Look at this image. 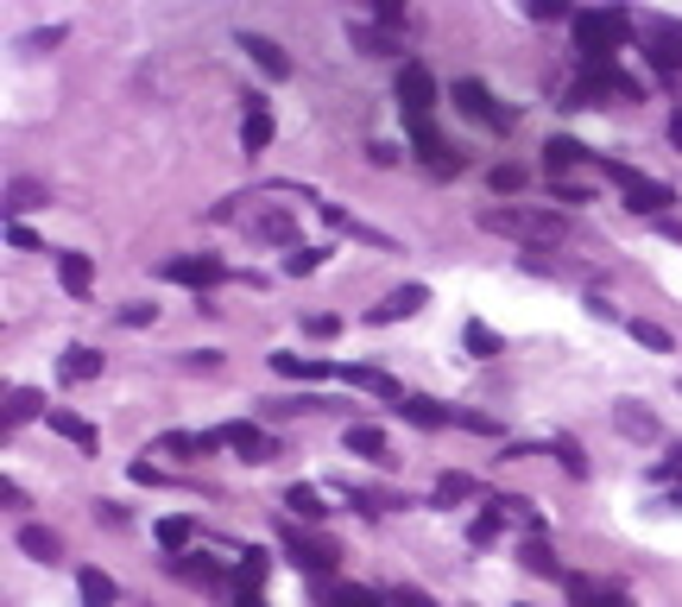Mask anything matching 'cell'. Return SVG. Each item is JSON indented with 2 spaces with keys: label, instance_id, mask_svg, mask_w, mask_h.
I'll list each match as a JSON object with an SVG mask.
<instances>
[{
  "label": "cell",
  "instance_id": "cell-38",
  "mask_svg": "<svg viewBox=\"0 0 682 607\" xmlns=\"http://www.w3.org/2000/svg\"><path fill=\"white\" fill-rule=\"evenodd\" d=\"M525 569H537V576H563V564L550 557V545H544V538H531V545H525Z\"/></svg>",
  "mask_w": 682,
  "mask_h": 607
},
{
  "label": "cell",
  "instance_id": "cell-31",
  "mask_svg": "<svg viewBox=\"0 0 682 607\" xmlns=\"http://www.w3.org/2000/svg\"><path fill=\"white\" fill-rule=\"evenodd\" d=\"M190 538H196L190 519H177V512H171V519H158V545L171 550V557H184V550H190Z\"/></svg>",
  "mask_w": 682,
  "mask_h": 607
},
{
  "label": "cell",
  "instance_id": "cell-26",
  "mask_svg": "<svg viewBox=\"0 0 682 607\" xmlns=\"http://www.w3.org/2000/svg\"><path fill=\"white\" fill-rule=\"evenodd\" d=\"M323 216H329V228H342V235H354V241H373V247H392V241L379 235V228H367V222H354L348 209H342V203H323Z\"/></svg>",
  "mask_w": 682,
  "mask_h": 607
},
{
  "label": "cell",
  "instance_id": "cell-27",
  "mask_svg": "<svg viewBox=\"0 0 682 607\" xmlns=\"http://www.w3.org/2000/svg\"><path fill=\"white\" fill-rule=\"evenodd\" d=\"M323 607H379V595L360 582H323Z\"/></svg>",
  "mask_w": 682,
  "mask_h": 607
},
{
  "label": "cell",
  "instance_id": "cell-29",
  "mask_svg": "<svg viewBox=\"0 0 682 607\" xmlns=\"http://www.w3.org/2000/svg\"><path fill=\"white\" fill-rule=\"evenodd\" d=\"M462 500H474V474L448 469L443 481H436V507H462Z\"/></svg>",
  "mask_w": 682,
  "mask_h": 607
},
{
  "label": "cell",
  "instance_id": "cell-12",
  "mask_svg": "<svg viewBox=\"0 0 682 607\" xmlns=\"http://www.w3.org/2000/svg\"><path fill=\"white\" fill-rule=\"evenodd\" d=\"M247 235H254V241H273V247H291V241H297V222L285 216V209H259V203H254Z\"/></svg>",
  "mask_w": 682,
  "mask_h": 607
},
{
  "label": "cell",
  "instance_id": "cell-25",
  "mask_svg": "<svg viewBox=\"0 0 682 607\" xmlns=\"http://www.w3.org/2000/svg\"><path fill=\"white\" fill-rule=\"evenodd\" d=\"M398 412H405L411 424H424V431H443V424H455V412H443L436 399H417V392H411V399L398 405Z\"/></svg>",
  "mask_w": 682,
  "mask_h": 607
},
{
  "label": "cell",
  "instance_id": "cell-10",
  "mask_svg": "<svg viewBox=\"0 0 682 607\" xmlns=\"http://www.w3.org/2000/svg\"><path fill=\"white\" fill-rule=\"evenodd\" d=\"M240 51H247V58H254V63H259V70H266L273 82H285V77H291V58H285V45H273L266 32H240Z\"/></svg>",
  "mask_w": 682,
  "mask_h": 607
},
{
  "label": "cell",
  "instance_id": "cell-50",
  "mask_svg": "<svg viewBox=\"0 0 682 607\" xmlns=\"http://www.w3.org/2000/svg\"><path fill=\"white\" fill-rule=\"evenodd\" d=\"M670 146H676V153H682V108H676V115H670Z\"/></svg>",
  "mask_w": 682,
  "mask_h": 607
},
{
  "label": "cell",
  "instance_id": "cell-48",
  "mask_svg": "<svg viewBox=\"0 0 682 607\" xmlns=\"http://www.w3.org/2000/svg\"><path fill=\"white\" fill-rule=\"evenodd\" d=\"M392 607H436V601H429L424 588H405V582H398V588H392Z\"/></svg>",
  "mask_w": 682,
  "mask_h": 607
},
{
  "label": "cell",
  "instance_id": "cell-47",
  "mask_svg": "<svg viewBox=\"0 0 682 607\" xmlns=\"http://www.w3.org/2000/svg\"><path fill=\"white\" fill-rule=\"evenodd\" d=\"M177 569H184L190 582H221V564H209V557H202V564H177Z\"/></svg>",
  "mask_w": 682,
  "mask_h": 607
},
{
  "label": "cell",
  "instance_id": "cell-22",
  "mask_svg": "<svg viewBox=\"0 0 682 607\" xmlns=\"http://www.w3.org/2000/svg\"><path fill=\"white\" fill-rule=\"evenodd\" d=\"M240 146H247V153H266V146H273V115H266V101L247 108V120H240Z\"/></svg>",
  "mask_w": 682,
  "mask_h": 607
},
{
  "label": "cell",
  "instance_id": "cell-52",
  "mask_svg": "<svg viewBox=\"0 0 682 607\" xmlns=\"http://www.w3.org/2000/svg\"><path fill=\"white\" fill-rule=\"evenodd\" d=\"M240 607H266V601H259V595H247V601H240Z\"/></svg>",
  "mask_w": 682,
  "mask_h": 607
},
{
  "label": "cell",
  "instance_id": "cell-36",
  "mask_svg": "<svg viewBox=\"0 0 682 607\" xmlns=\"http://www.w3.org/2000/svg\"><path fill=\"white\" fill-rule=\"evenodd\" d=\"M285 507H291V512H304V519H323V512H329V507H323V493H316V488H304V481H297V488L285 493Z\"/></svg>",
  "mask_w": 682,
  "mask_h": 607
},
{
  "label": "cell",
  "instance_id": "cell-32",
  "mask_svg": "<svg viewBox=\"0 0 682 607\" xmlns=\"http://www.w3.org/2000/svg\"><path fill=\"white\" fill-rule=\"evenodd\" d=\"M462 342H468L474 361H493V354H506V342H500V335H493L487 323H468V330H462Z\"/></svg>",
  "mask_w": 682,
  "mask_h": 607
},
{
  "label": "cell",
  "instance_id": "cell-39",
  "mask_svg": "<svg viewBox=\"0 0 682 607\" xmlns=\"http://www.w3.org/2000/svg\"><path fill=\"white\" fill-rule=\"evenodd\" d=\"M500 196H512V190H525V165H493V177H487Z\"/></svg>",
  "mask_w": 682,
  "mask_h": 607
},
{
  "label": "cell",
  "instance_id": "cell-6",
  "mask_svg": "<svg viewBox=\"0 0 682 607\" xmlns=\"http://www.w3.org/2000/svg\"><path fill=\"white\" fill-rule=\"evenodd\" d=\"M644 58L658 63L663 77H682V20H651L644 26Z\"/></svg>",
  "mask_w": 682,
  "mask_h": 607
},
{
  "label": "cell",
  "instance_id": "cell-23",
  "mask_svg": "<svg viewBox=\"0 0 682 607\" xmlns=\"http://www.w3.org/2000/svg\"><path fill=\"white\" fill-rule=\"evenodd\" d=\"M77 595H82V607H108L120 588H115V576H108V569H82V576H77Z\"/></svg>",
  "mask_w": 682,
  "mask_h": 607
},
{
  "label": "cell",
  "instance_id": "cell-7",
  "mask_svg": "<svg viewBox=\"0 0 682 607\" xmlns=\"http://www.w3.org/2000/svg\"><path fill=\"white\" fill-rule=\"evenodd\" d=\"M215 443H221V450H235L240 462H273V456H278L273 431H259V424H221Z\"/></svg>",
  "mask_w": 682,
  "mask_h": 607
},
{
  "label": "cell",
  "instance_id": "cell-43",
  "mask_svg": "<svg viewBox=\"0 0 682 607\" xmlns=\"http://www.w3.org/2000/svg\"><path fill=\"white\" fill-rule=\"evenodd\" d=\"M240 582H247V588L266 582V557H259V550H247V557H240Z\"/></svg>",
  "mask_w": 682,
  "mask_h": 607
},
{
  "label": "cell",
  "instance_id": "cell-35",
  "mask_svg": "<svg viewBox=\"0 0 682 607\" xmlns=\"http://www.w3.org/2000/svg\"><path fill=\"white\" fill-rule=\"evenodd\" d=\"M606 588L594 582V576H569V607H601Z\"/></svg>",
  "mask_w": 682,
  "mask_h": 607
},
{
  "label": "cell",
  "instance_id": "cell-46",
  "mask_svg": "<svg viewBox=\"0 0 682 607\" xmlns=\"http://www.w3.org/2000/svg\"><path fill=\"white\" fill-rule=\"evenodd\" d=\"M152 316H158V304H127V311H120V323H127V330H146Z\"/></svg>",
  "mask_w": 682,
  "mask_h": 607
},
{
  "label": "cell",
  "instance_id": "cell-24",
  "mask_svg": "<svg viewBox=\"0 0 682 607\" xmlns=\"http://www.w3.org/2000/svg\"><path fill=\"white\" fill-rule=\"evenodd\" d=\"M348 456H367V462H392V456H386V431H373V424H348Z\"/></svg>",
  "mask_w": 682,
  "mask_h": 607
},
{
  "label": "cell",
  "instance_id": "cell-4",
  "mask_svg": "<svg viewBox=\"0 0 682 607\" xmlns=\"http://www.w3.org/2000/svg\"><path fill=\"white\" fill-rule=\"evenodd\" d=\"M398 108H405L411 127L429 120V108H436V77H429L424 63H405V70H398Z\"/></svg>",
  "mask_w": 682,
  "mask_h": 607
},
{
  "label": "cell",
  "instance_id": "cell-42",
  "mask_svg": "<svg viewBox=\"0 0 682 607\" xmlns=\"http://www.w3.org/2000/svg\"><path fill=\"white\" fill-rule=\"evenodd\" d=\"M316 266H323V254H316V247H297V254H285V273H291V278L316 273Z\"/></svg>",
  "mask_w": 682,
  "mask_h": 607
},
{
  "label": "cell",
  "instance_id": "cell-37",
  "mask_svg": "<svg viewBox=\"0 0 682 607\" xmlns=\"http://www.w3.org/2000/svg\"><path fill=\"white\" fill-rule=\"evenodd\" d=\"M39 412H45V399H39V392H32V386L7 399V424H26V418H39Z\"/></svg>",
  "mask_w": 682,
  "mask_h": 607
},
{
  "label": "cell",
  "instance_id": "cell-14",
  "mask_svg": "<svg viewBox=\"0 0 682 607\" xmlns=\"http://www.w3.org/2000/svg\"><path fill=\"white\" fill-rule=\"evenodd\" d=\"M613 424H620L632 443H658V418L644 412L639 399H620V405H613Z\"/></svg>",
  "mask_w": 682,
  "mask_h": 607
},
{
  "label": "cell",
  "instance_id": "cell-19",
  "mask_svg": "<svg viewBox=\"0 0 682 607\" xmlns=\"http://www.w3.org/2000/svg\"><path fill=\"white\" fill-rule=\"evenodd\" d=\"M58 278H63V292L82 297L89 285H96V260L89 254H58Z\"/></svg>",
  "mask_w": 682,
  "mask_h": 607
},
{
  "label": "cell",
  "instance_id": "cell-30",
  "mask_svg": "<svg viewBox=\"0 0 682 607\" xmlns=\"http://www.w3.org/2000/svg\"><path fill=\"white\" fill-rule=\"evenodd\" d=\"M278 373H291V380H323L329 373V361H316V354H273Z\"/></svg>",
  "mask_w": 682,
  "mask_h": 607
},
{
  "label": "cell",
  "instance_id": "cell-51",
  "mask_svg": "<svg viewBox=\"0 0 682 607\" xmlns=\"http://www.w3.org/2000/svg\"><path fill=\"white\" fill-rule=\"evenodd\" d=\"M601 607H632V595H620V588H606V601Z\"/></svg>",
  "mask_w": 682,
  "mask_h": 607
},
{
  "label": "cell",
  "instance_id": "cell-33",
  "mask_svg": "<svg viewBox=\"0 0 682 607\" xmlns=\"http://www.w3.org/2000/svg\"><path fill=\"white\" fill-rule=\"evenodd\" d=\"M348 39L367 51V58H392L398 45H392V32H379V26H348Z\"/></svg>",
  "mask_w": 682,
  "mask_h": 607
},
{
  "label": "cell",
  "instance_id": "cell-16",
  "mask_svg": "<svg viewBox=\"0 0 682 607\" xmlns=\"http://www.w3.org/2000/svg\"><path fill=\"white\" fill-rule=\"evenodd\" d=\"M342 380H348V386H360V392H379V399H392V405H405V399H411V392L398 386L392 373H379V368H342Z\"/></svg>",
  "mask_w": 682,
  "mask_h": 607
},
{
  "label": "cell",
  "instance_id": "cell-28",
  "mask_svg": "<svg viewBox=\"0 0 682 607\" xmlns=\"http://www.w3.org/2000/svg\"><path fill=\"white\" fill-rule=\"evenodd\" d=\"M158 450H171V456H215L221 443H215V431H202V437H190V431H171Z\"/></svg>",
  "mask_w": 682,
  "mask_h": 607
},
{
  "label": "cell",
  "instance_id": "cell-45",
  "mask_svg": "<svg viewBox=\"0 0 682 607\" xmlns=\"http://www.w3.org/2000/svg\"><path fill=\"white\" fill-rule=\"evenodd\" d=\"M531 20H575L563 0H531Z\"/></svg>",
  "mask_w": 682,
  "mask_h": 607
},
{
  "label": "cell",
  "instance_id": "cell-8",
  "mask_svg": "<svg viewBox=\"0 0 682 607\" xmlns=\"http://www.w3.org/2000/svg\"><path fill=\"white\" fill-rule=\"evenodd\" d=\"M165 278H171V285H196V292H209V285L228 278V266H221L215 254H184V260H165Z\"/></svg>",
  "mask_w": 682,
  "mask_h": 607
},
{
  "label": "cell",
  "instance_id": "cell-40",
  "mask_svg": "<svg viewBox=\"0 0 682 607\" xmlns=\"http://www.w3.org/2000/svg\"><path fill=\"white\" fill-rule=\"evenodd\" d=\"M632 335H639L644 349H658V354H670L676 342H670V330H658V323H632Z\"/></svg>",
  "mask_w": 682,
  "mask_h": 607
},
{
  "label": "cell",
  "instance_id": "cell-21",
  "mask_svg": "<svg viewBox=\"0 0 682 607\" xmlns=\"http://www.w3.org/2000/svg\"><path fill=\"white\" fill-rule=\"evenodd\" d=\"M63 380H70V386H82V380H96V373H101V354L96 349H89V342H77V349H63Z\"/></svg>",
  "mask_w": 682,
  "mask_h": 607
},
{
  "label": "cell",
  "instance_id": "cell-3",
  "mask_svg": "<svg viewBox=\"0 0 682 607\" xmlns=\"http://www.w3.org/2000/svg\"><path fill=\"white\" fill-rule=\"evenodd\" d=\"M601 177H613V184H620V190H625V209H639V216H663V209L676 203V190H670V184L632 172V165H613V158L601 165Z\"/></svg>",
  "mask_w": 682,
  "mask_h": 607
},
{
  "label": "cell",
  "instance_id": "cell-18",
  "mask_svg": "<svg viewBox=\"0 0 682 607\" xmlns=\"http://www.w3.org/2000/svg\"><path fill=\"white\" fill-rule=\"evenodd\" d=\"M20 550L32 557V564H58V557H63V538L51 526H20Z\"/></svg>",
  "mask_w": 682,
  "mask_h": 607
},
{
  "label": "cell",
  "instance_id": "cell-17",
  "mask_svg": "<svg viewBox=\"0 0 682 607\" xmlns=\"http://www.w3.org/2000/svg\"><path fill=\"white\" fill-rule=\"evenodd\" d=\"M39 203H51V184H39V177H13L7 184V216L20 222L26 209H39Z\"/></svg>",
  "mask_w": 682,
  "mask_h": 607
},
{
  "label": "cell",
  "instance_id": "cell-1",
  "mask_svg": "<svg viewBox=\"0 0 682 607\" xmlns=\"http://www.w3.org/2000/svg\"><path fill=\"white\" fill-rule=\"evenodd\" d=\"M481 228L525 241V247H550V241L569 235V222L556 209H531V203H493V209H481Z\"/></svg>",
  "mask_w": 682,
  "mask_h": 607
},
{
  "label": "cell",
  "instance_id": "cell-11",
  "mask_svg": "<svg viewBox=\"0 0 682 607\" xmlns=\"http://www.w3.org/2000/svg\"><path fill=\"white\" fill-rule=\"evenodd\" d=\"M424 304H429V292H424V285H398L392 297H379V304L367 311V323H398V316H417Z\"/></svg>",
  "mask_w": 682,
  "mask_h": 607
},
{
  "label": "cell",
  "instance_id": "cell-49",
  "mask_svg": "<svg viewBox=\"0 0 682 607\" xmlns=\"http://www.w3.org/2000/svg\"><path fill=\"white\" fill-rule=\"evenodd\" d=\"M7 241H13V247H26V254H39V241H32V228H26V222H7Z\"/></svg>",
  "mask_w": 682,
  "mask_h": 607
},
{
  "label": "cell",
  "instance_id": "cell-5",
  "mask_svg": "<svg viewBox=\"0 0 682 607\" xmlns=\"http://www.w3.org/2000/svg\"><path fill=\"white\" fill-rule=\"evenodd\" d=\"M455 108H462L468 120H481V127H493V134H512V108H500V101H493L474 77L455 82Z\"/></svg>",
  "mask_w": 682,
  "mask_h": 607
},
{
  "label": "cell",
  "instance_id": "cell-15",
  "mask_svg": "<svg viewBox=\"0 0 682 607\" xmlns=\"http://www.w3.org/2000/svg\"><path fill=\"white\" fill-rule=\"evenodd\" d=\"M45 418H51V431H58L63 443H77L82 456L101 450V437H96V424H89V418H77V412H45Z\"/></svg>",
  "mask_w": 682,
  "mask_h": 607
},
{
  "label": "cell",
  "instance_id": "cell-41",
  "mask_svg": "<svg viewBox=\"0 0 682 607\" xmlns=\"http://www.w3.org/2000/svg\"><path fill=\"white\" fill-rule=\"evenodd\" d=\"M556 456H563L569 474H587V456H582V443H575V437H556Z\"/></svg>",
  "mask_w": 682,
  "mask_h": 607
},
{
  "label": "cell",
  "instance_id": "cell-13",
  "mask_svg": "<svg viewBox=\"0 0 682 607\" xmlns=\"http://www.w3.org/2000/svg\"><path fill=\"white\" fill-rule=\"evenodd\" d=\"M411 146H417V153H424V165L429 172H462V153H448L443 146V134H436V127H411Z\"/></svg>",
  "mask_w": 682,
  "mask_h": 607
},
{
  "label": "cell",
  "instance_id": "cell-34",
  "mask_svg": "<svg viewBox=\"0 0 682 607\" xmlns=\"http://www.w3.org/2000/svg\"><path fill=\"white\" fill-rule=\"evenodd\" d=\"M500 526H506V512H500V507L487 500V512H481V519L468 526V545H474V550H487L493 538H500Z\"/></svg>",
  "mask_w": 682,
  "mask_h": 607
},
{
  "label": "cell",
  "instance_id": "cell-9",
  "mask_svg": "<svg viewBox=\"0 0 682 607\" xmlns=\"http://www.w3.org/2000/svg\"><path fill=\"white\" fill-rule=\"evenodd\" d=\"M285 550H291V564H297V569H310V576L335 569V545H329V538H304V531H285Z\"/></svg>",
  "mask_w": 682,
  "mask_h": 607
},
{
  "label": "cell",
  "instance_id": "cell-20",
  "mask_svg": "<svg viewBox=\"0 0 682 607\" xmlns=\"http://www.w3.org/2000/svg\"><path fill=\"white\" fill-rule=\"evenodd\" d=\"M582 158H587V146H575V139H563V134H556V139L544 146V172H550V177L582 172Z\"/></svg>",
  "mask_w": 682,
  "mask_h": 607
},
{
  "label": "cell",
  "instance_id": "cell-2",
  "mask_svg": "<svg viewBox=\"0 0 682 607\" xmlns=\"http://www.w3.org/2000/svg\"><path fill=\"white\" fill-rule=\"evenodd\" d=\"M625 32H632V13H625V7H587V13H575V51L587 58V70L613 63Z\"/></svg>",
  "mask_w": 682,
  "mask_h": 607
},
{
  "label": "cell",
  "instance_id": "cell-44",
  "mask_svg": "<svg viewBox=\"0 0 682 607\" xmlns=\"http://www.w3.org/2000/svg\"><path fill=\"white\" fill-rule=\"evenodd\" d=\"M373 20H379V32H392V26H405V7H398V0H379Z\"/></svg>",
  "mask_w": 682,
  "mask_h": 607
}]
</instances>
